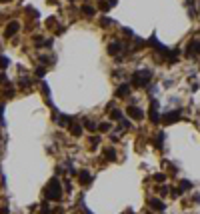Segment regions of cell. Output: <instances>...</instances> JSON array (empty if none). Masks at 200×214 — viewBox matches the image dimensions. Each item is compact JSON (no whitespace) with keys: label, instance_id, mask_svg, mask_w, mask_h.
<instances>
[{"label":"cell","instance_id":"obj_1","mask_svg":"<svg viewBox=\"0 0 200 214\" xmlns=\"http://www.w3.org/2000/svg\"><path fill=\"white\" fill-rule=\"evenodd\" d=\"M60 192H62V188H60V184H58V180H56V178H52L50 184H48V188H46V198L60 200Z\"/></svg>","mask_w":200,"mask_h":214},{"label":"cell","instance_id":"obj_2","mask_svg":"<svg viewBox=\"0 0 200 214\" xmlns=\"http://www.w3.org/2000/svg\"><path fill=\"white\" fill-rule=\"evenodd\" d=\"M180 118V114H178V110L174 112V110H170L168 114L162 116V124H172V122H176V120Z\"/></svg>","mask_w":200,"mask_h":214},{"label":"cell","instance_id":"obj_3","mask_svg":"<svg viewBox=\"0 0 200 214\" xmlns=\"http://www.w3.org/2000/svg\"><path fill=\"white\" fill-rule=\"evenodd\" d=\"M78 182H80V184H90V182H92V176H90V172L82 170L80 174H78Z\"/></svg>","mask_w":200,"mask_h":214},{"label":"cell","instance_id":"obj_4","mask_svg":"<svg viewBox=\"0 0 200 214\" xmlns=\"http://www.w3.org/2000/svg\"><path fill=\"white\" fill-rule=\"evenodd\" d=\"M128 116H132V118H136V120H138V118H142V110H140V108H136V106H130V108H128Z\"/></svg>","mask_w":200,"mask_h":214},{"label":"cell","instance_id":"obj_5","mask_svg":"<svg viewBox=\"0 0 200 214\" xmlns=\"http://www.w3.org/2000/svg\"><path fill=\"white\" fill-rule=\"evenodd\" d=\"M126 94H130V86H128V84L118 86V90H116V96H118V98H124Z\"/></svg>","mask_w":200,"mask_h":214},{"label":"cell","instance_id":"obj_6","mask_svg":"<svg viewBox=\"0 0 200 214\" xmlns=\"http://www.w3.org/2000/svg\"><path fill=\"white\" fill-rule=\"evenodd\" d=\"M156 106H158V102L156 100H152V104H150V120H152V122H158V114H156Z\"/></svg>","mask_w":200,"mask_h":214},{"label":"cell","instance_id":"obj_7","mask_svg":"<svg viewBox=\"0 0 200 214\" xmlns=\"http://www.w3.org/2000/svg\"><path fill=\"white\" fill-rule=\"evenodd\" d=\"M16 32H18V22H10L6 26V36H14Z\"/></svg>","mask_w":200,"mask_h":214},{"label":"cell","instance_id":"obj_8","mask_svg":"<svg viewBox=\"0 0 200 214\" xmlns=\"http://www.w3.org/2000/svg\"><path fill=\"white\" fill-rule=\"evenodd\" d=\"M148 204L152 206L154 210H160V212L164 210V202H160V200H156V198H150V200H148Z\"/></svg>","mask_w":200,"mask_h":214},{"label":"cell","instance_id":"obj_9","mask_svg":"<svg viewBox=\"0 0 200 214\" xmlns=\"http://www.w3.org/2000/svg\"><path fill=\"white\" fill-rule=\"evenodd\" d=\"M108 52L110 54H118L120 52V42H110L108 44Z\"/></svg>","mask_w":200,"mask_h":214},{"label":"cell","instance_id":"obj_10","mask_svg":"<svg viewBox=\"0 0 200 214\" xmlns=\"http://www.w3.org/2000/svg\"><path fill=\"white\" fill-rule=\"evenodd\" d=\"M70 132L74 134V136H78V134L82 132V128H80V126H78V124H70Z\"/></svg>","mask_w":200,"mask_h":214},{"label":"cell","instance_id":"obj_11","mask_svg":"<svg viewBox=\"0 0 200 214\" xmlns=\"http://www.w3.org/2000/svg\"><path fill=\"white\" fill-rule=\"evenodd\" d=\"M110 116H112L114 120H122V112H120V110H112V112H110Z\"/></svg>","mask_w":200,"mask_h":214},{"label":"cell","instance_id":"obj_12","mask_svg":"<svg viewBox=\"0 0 200 214\" xmlns=\"http://www.w3.org/2000/svg\"><path fill=\"white\" fill-rule=\"evenodd\" d=\"M70 116H60V118H58V122H60L62 124V126H66V124H70Z\"/></svg>","mask_w":200,"mask_h":214},{"label":"cell","instance_id":"obj_13","mask_svg":"<svg viewBox=\"0 0 200 214\" xmlns=\"http://www.w3.org/2000/svg\"><path fill=\"white\" fill-rule=\"evenodd\" d=\"M82 12L88 14V16H92V14H94V8H90V6H82Z\"/></svg>","mask_w":200,"mask_h":214},{"label":"cell","instance_id":"obj_14","mask_svg":"<svg viewBox=\"0 0 200 214\" xmlns=\"http://www.w3.org/2000/svg\"><path fill=\"white\" fill-rule=\"evenodd\" d=\"M84 124H86V128H88V130H92V132L96 130V126H94V122H92V120H84Z\"/></svg>","mask_w":200,"mask_h":214},{"label":"cell","instance_id":"obj_15","mask_svg":"<svg viewBox=\"0 0 200 214\" xmlns=\"http://www.w3.org/2000/svg\"><path fill=\"white\" fill-rule=\"evenodd\" d=\"M106 158H112V160L116 158V152L112 150V148H108V150H106Z\"/></svg>","mask_w":200,"mask_h":214},{"label":"cell","instance_id":"obj_16","mask_svg":"<svg viewBox=\"0 0 200 214\" xmlns=\"http://www.w3.org/2000/svg\"><path fill=\"white\" fill-rule=\"evenodd\" d=\"M108 128H110V124H108V122H104V124H100V128H98V130H100V132H106Z\"/></svg>","mask_w":200,"mask_h":214},{"label":"cell","instance_id":"obj_17","mask_svg":"<svg viewBox=\"0 0 200 214\" xmlns=\"http://www.w3.org/2000/svg\"><path fill=\"white\" fill-rule=\"evenodd\" d=\"M100 24H102V26H110L112 20H110V18H102V20H100Z\"/></svg>","mask_w":200,"mask_h":214},{"label":"cell","instance_id":"obj_18","mask_svg":"<svg viewBox=\"0 0 200 214\" xmlns=\"http://www.w3.org/2000/svg\"><path fill=\"white\" fill-rule=\"evenodd\" d=\"M154 180H158V182H164V180H166V176H164V174H156V176H154Z\"/></svg>","mask_w":200,"mask_h":214},{"label":"cell","instance_id":"obj_19","mask_svg":"<svg viewBox=\"0 0 200 214\" xmlns=\"http://www.w3.org/2000/svg\"><path fill=\"white\" fill-rule=\"evenodd\" d=\"M180 186L184 188V190H188V188H190L192 184H190V182H186V180H182V182H180Z\"/></svg>","mask_w":200,"mask_h":214},{"label":"cell","instance_id":"obj_20","mask_svg":"<svg viewBox=\"0 0 200 214\" xmlns=\"http://www.w3.org/2000/svg\"><path fill=\"white\" fill-rule=\"evenodd\" d=\"M4 2H8V0H4Z\"/></svg>","mask_w":200,"mask_h":214}]
</instances>
